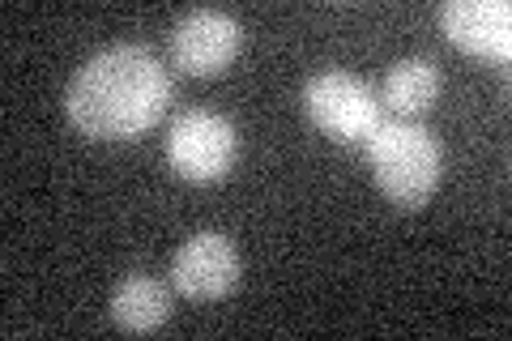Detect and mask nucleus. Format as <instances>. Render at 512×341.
<instances>
[{
  "label": "nucleus",
  "mask_w": 512,
  "mask_h": 341,
  "mask_svg": "<svg viewBox=\"0 0 512 341\" xmlns=\"http://www.w3.org/2000/svg\"><path fill=\"white\" fill-rule=\"evenodd\" d=\"M171 94V73L150 47L116 43L73 73L64 111L90 141H133L167 116Z\"/></svg>",
  "instance_id": "obj_1"
},
{
  "label": "nucleus",
  "mask_w": 512,
  "mask_h": 341,
  "mask_svg": "<svg viewBox=\"0 0 512 341\" xmlns=\"http://www.w3.org/2000/svg\"><path fill=\"white\" fill-rule=\"evenodd\" d=\"M363 154L389 205L414 214L436 197L444 175V150L436 133L419 120H380L376 133L363 141Z\"/></svg>",
  "instance_id": "obj_2"
},
{
  "label": "nucleus",
  "mask_w": 512,
  "mask_h": 341,
  "mask_svg": "<svg viewBox=\"0 0 512 341\" xmlns=\"http://www.w3.org/2000/svg\"><path fill=\"white\" fill-rule=\"evenodd\" d=\"M239 158V133L218 111H184L167 128V167L188 184L227 180Z\"/></svg>",
  "instance_id": "obj_3"
},
{
  "label": "nucleus",
  "mask_w": 512,
  "mask_h": 341,
  "mask_svg": "<svg viewBox=\"0 0 512 341\" xmlns=\"http://www.w3.org/2000/svg\"><path fill=\"white\" fill-rule=\"evenodd\" d=\"M303 111L325 137L342 145H363L380 128V99L363 77L325 69L303 86Z\"/></svg>",
  "instance_id": "obj_4"
},
{
  "label": "nucleus",
  "mask_w": 512,
  "mask_h": 341,
  "mask_svg": "<svg viewBox=\"0 0 512 341\" xmlns=\"http://www.w3.org/2000/svg\"><path fill=\"white\" fill-rule=\"evenodd\" d=\"M239 47H244V26L222 9H192L171 30V60L188 77L227 73Z\"/></svg>",
  "instance_id": "obj_5"
},
{
  "label": "nucleus",
  "mask_w": 512,
  "mask_h": 341,
  "mask_svg": "<svg viewBox=\"0 0 512 341\" xmlns=\"http://www.w3.org/2000/svg\"><path fill=\"white\" fill-rule=\"evenodd\" d=\"M239 273H244V261H239L235 243L218 231H201L175 252L171 286L192 303H218L239 286Z\"/></svg>",
  "instance_id": "obj_6"
},
{
  "label": "nucleus",
  "mask_w": 512,
  "mask_h": 341,
  "mask_svg": "<svg viewBox=\"0 0 512 341\" xmlns=\"http://www.w3.org/2000/svg\"><path fill=\"white\" fill-rule=\"evenodd\" d=\"M440 30L448 43L478 60H512V5L508 0H448L440 5Z\"/></svg>",
  "instance_id": "obj_7"
},
{
  "label": "nucleus",
  "mask_w": 512,
  "mask_h": 341,
  "mask_svg": "<svg viewBox=\"0 0 512 341\" xmlns=\"http://www.w3.org/2000/svg\"><path fill=\"white\" fill-rule=\"evenodd\" d=\"M440 86H444V77H440L436 60L431 56H406L384 73V107H389L397 120H419L436 107Z\"/></svg>",
  "instance_id": "obj_8"
},
{
  "label": "nucleus",
  "mask_w": 512,
  "mask_h": 341,
  "mask_svg": "<svg viewBox=\"0 0 512 341\" xmlns=\"http://www.w3.org/2000/svg\"><path fill=\"white\" fill-rule=\"evenodd\" d=\"M111 320L120 324L124 333H154L171 320V290L146 278V273H133L111 290Z\"/></svg>",
  "instance_id": "obj_9"
}]
</instances>
